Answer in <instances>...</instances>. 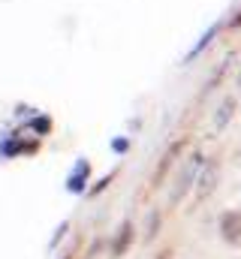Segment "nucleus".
<instances>
[{
    "mask_svg": "<svg viewBox=\"0 0 241 259\" xmlns=\"http://www.w3.org/2000/svg\"><path fill=\"white\" fill-rule=\"evenodd\" d=\"M220 226H223V238H226V241H232V244H235V241L241 238V235H238V232H241V214H226Z\"/></svg>",
    "mask_w": 241,
    "mask_h": 259,
    "instance_id": "obj_1",
    "label": "nucleus"
},
{
    "mask_svg": "<svg viewBox=\"0 0 241 259\" xmlns=\"http://www.w3.org/2000/svg\"><path fill=\"white\" fill-rule=\"evenodd\" d=\"M130 238H133V223H124L120 232H118V238H115V244H112V256H124V253H127Z\"/></svg>",
    "mask_w": 241,
    "mask_h": 259,
    "instance_id": "obj_2",
    "label": "nucleus"
},
{
    "mask_svg": "<svg viewBox=\"0 0 241 259\" xmlns=\"http://www.w3.org/2000/svg\"><path fill=\"white\" fill-rule=\"evenodd\" d=\"M190 178H193V169H184V175L178 178V187L172 190V205H178L181 196L187 193V187H190Z\"/></svg>",
    "mask_w": 241,
    "mask_h": 259,
    "instance_id": "obj_3",
    "label": "nucleus"
},
{
    "mask_svg": "<svg viewBox=\"0 0 241 259\" xmlns=\"http://www.w3.org/2000/svg\"><path fill=\"white\" fill-rule=\"evenodd\" d=\"M157 229H160V214H151V226H148V235H145V238L151 241V238L157 235Z\"/></svg>",
    "mask_w": 241,
    "mask_h": 259,
    "instance_id": "obj_4",
    "label": "nucleus"
},
{
    "mask_svg": "<svg viewBox=\"0 0 241 259\" xmlns=\"http://www.w3.org/2000/svg\"><path fill=\"white\" fill-rule=\"evenodd\" d=\"M211 181H214V166H211V169L205 172V178H202V190H199V193H202V196H205V193H208V190H211Z\"/></svg>",
    "mask_w": 241,
    "mask_h": 259,
    "instance_id": "obj_5",
    "label": "nucleus"
}]
</instances>
